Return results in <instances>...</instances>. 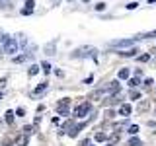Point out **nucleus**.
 Returning <instances> with one entry per match:
<instances>
[{
  "label": "nucleus",
  "instance_id": "c9c22d12",
  "mask_svg": "<svg viewBox=\"0 0 156 146\" xmlns=\"http://www.w3.org/2000/svg\"><path fill=\"white\" fill-rule=\"evenodd\" d=\"M107 146H113V144H107Z\"/></svg>",
  "mask_w": 156,
  "mask_h": 146
},
{
  "label": "nucleus",
  "instance_id": "f257e3e1",
  "mask_svg": "<svg viewBox=\"0 0 156 146\" xmlns=\"http://www.w3.org/2000/svg\"><path fill=\"white\" fill-rule=\"evenodd\" d=\"M90 109H92V103H90V101H84V103L76 105V109H74V117H76V119H82V117H86L88 113H90Z\"/></svg>",
  "mask_w": 156,
  "mask_h": 146
},
{
  "label": "nucleus",
  "instance_id": "7ed1b4c3",
  "mask_svg": "<svg viewBox=\"0 0 156 146\" xmlns=\"http://www.w3.org/2000/svg\"><path fill=\"white\" fill-rule=\"evenodd\" d=\"M18 51V41L12 37L6 39V43H4V53H10V55H14V53Z\"/></svg>",
  "mask_w": 156,
  "mask_h": 146
},
{
  "label": "nucleus",
  "instance_id": "f3484780",
  "mask_svg": "<svg viewBox=\"0 0 156 146\" xmlns=\"http://www.w3.org/2000/svg\"><path fill=\"white\" fill-rule=\"evenodd\" d=\"M129 76V70H127V68H121L119 70V78H127Z\"/></svg>",
  "mask_w": 156,
  "mask_h": 146
},
{
  "label": "nucleus",
  "instance_id": "412c9836",
  "mask_svg": "<svg viewBox=\"0 0 156 146\" xmlns=\"http://www.w3.org/2000/svg\"><path fill=\"white\" fill-rule=\"evenodd\" d=\"M26 61V55H22V57H16L14 58V62H16V64H20V62H23Z\"/></svg>",
  "mask_w": 156,
  "mask_h": 146
},
{
  "label": "nucleus",
  "instance_id": "7c9ffc66",
  "mask_svg": "<svg viewBox=\"0 0 156 146\" xmlns=\"http://www.w3.org/2000/svg\"><path fill=\"white\" fill-rule=\"evenodd\" d=\"M144 86H146V88H150V86H152V80H150V78H148V80H144Z\"/></svg>",
  "mask_w": 156,
  "mask_h": 146
},
{
  "label": "nucleus",
  "instance_id": "9b49d317",
  "mask_svg": "<svg viewBox=\"0 0 156 146\" xmlns=\"http://www.w3.org/2000/svg\"><path fill=\"white\" fill-rule=\"evenodd\" d=\"M26 144H27V134L20 136V138H18V146H26Z\"/></svg>",
  "mask_w": 156,
  "mask_h": 146
},
{
  "label": "nucleus",
  "instance_id": "f8f14e48",
  "mask_svg": "<svg viewBox=\"0 0 156 146\" xmlns=\"http://www.w3.org/2000/svg\"><path fill=\"white\" fill-rule=\"evenodd\" d=\"M129 146H143V142H140L139 138H131L129 140Z\"/></svg>",
  "mask_w": 156,
  "mask_h": 146
},
{
  "label": "nucleus",
  "instance_id": "ddd939ff",
  "mask_svg": "<svg viewBox=\"0 0 156 146\" xmlns=\"http://www.w3.org/2000/svg\"><path fill=\"white\" fill-rule=\"evenodd\" d=\"M37 72H39V66H37V64H33L31 68H29V76H35Z\"/></svg>",
  "mask_w": 156,
  "mask_h": 146
},
{
  "label": "nucleus",
  "instance_id": "aec40b11",
  "mask_svg": "<svg viewBox=\"0 0 156 146\" xmlns=\"http://www.w3.org/2000/svg\"><path fill=\"white\" fill-rule=\"evenodd\" d=\"M143 37H144V39H152V37H156V29H154V31H150V33H144Z\"/></svg>",
  "mask_w": 156,
  "mask_h": 146
},
{
  "label": "nucleus",
  "instance_id": "5701e85b",
  "mask_svg": "<svg viewBox=\"0 0 156 146\" xmlns=\"http://www.w3.org/2000/svg\"><path fill=\"white\" fill-rule=\"evenodd\" d=\"M33 133V127H23V134H31Z\"/></svg>",
  "mask_w": 156,
  "mask_h": 146
},
{
  "label": "nucleus",
  "instance_id": "473e14b6",
  "mask_svg": "<svg viewBox=\"0 0 156 146\" xmlns=\"http://www.w3.org/2000/svg\"><path fill=\"white\" fill-rule=\"evenodd\" d=\"M2 53H4V51H2V49H0V57H2Z\"/></svg>",
  "mask_w": 156,
  "mask_h": 146
},
{
  "label": "nucleus",
  "instance_id": "6e6552de",
  "mask_svg": "<svg viewBox=\"0 0 156 146\" xmlns=\"http://www.w3.org/2000/svg\"><path fill=\"white\" fill-rule=\"evenodd\" d=\"M104 96H105V90H96V92H94V94H92L90 97H92V99H101Z\"/></svg>",
  "mask_w": 156,
  "mask_h": 146
},
{
  "label": "nucleus",
  "instance_id": "b1692460",
  "mask_svg": "<svg viewBox=\"0 0 156 146\" xmlns=\"http://www.w3.org/2000/svg\"><path fill=\"white\" fill-rule=\"evenodd\" d=\"M33 6H35V2H33V0H27V2H26V8L33 10Z\"/></svg>",
  "mask_w": 156,
  "mask_h": 146
},
{
  "label": "nucleus",
  "instance_id": "0eeeda50",
  "mask_svg": "<svg viewBox=\"0 0 156 146\" xmlns=\"http://www.w3.org/2000/svg\"><path fill=\"white\" fill-rule=\"evenodd\" d=\"M119 113L123 115V117H127V115H131V105H127V103H123V105H121V109H119Z\"/></svg>",
  "mask_w": 156,
  "mask_h": 146
},
{
  "label": "nucleus",
  "instance_id": "4468645a",
  "mask_svg": "<svg viewBox=\"0 0 156 146\" xmlns=\"http://www.w3.org/2000/svg\"><path fill=\"white\" fill-rule=\"evenodd\" d=\"M96 140H98V142H104V140H107V136H105L104 133H98V134H96Z\"/></svg>",
  "mask_w": 156,
  "mask_h": 146
},
{
  "label": "nucleus",
  "instance_id": "cd10ccee",
  "mask_svg": "<svg viewBox=\"0 0 156 146\" xmlns=\"http://www.w3.org/2000/svg\"><path fill=\"white\" fill-rule=\"evenodd\" d=\"M146 109H148V103H140L139 105V111H146Z\"/></svg>",
  "mask_w": 156,
  "mask_h": 146
},
{
  "label": "nucleus",
  "instance_id": "a211bd4d",
  "mask_svg": "<svg viewBox=\"0 0 156 146\" xmlns=\"http://www.w3.org/2000/svg\"><path fill=\"white\" fill-rule=\"evenodd\" d=\"M129 86H131V88L139 86V78H131V80H129Z\"/></svg>",
  "mask_w": 156,
  "mask_h": 146
},
{
  "label": "nucleus",
  "instance_id": "20e7f679",
  "mask_svg": "<svg viewBox=\"0 0 156 146\" xmlns=\"http://www.w3.org/2000/svg\"><path fill=\"white\" fill-rule=\"evenodd\" d=\"M68 105H70V99H61L57 103V111H58V115H68Z\"/></svg>",
  "mask_w": 156,
  "mask_h": 146
},
{
  "label": "nucleus",
  "instance_id": "2f4dec72",
  "mask_svg": "<svg viewBox=\"0 0 156 146\" xmlns=\"http://www.w3.org/2000/svg\"><path fill=\"white\" fill-rule=\"evenodd\" d=\"M156 2V0H148V4H154Z\"/></svg>",
  "mask_w": 156,
  "mask_h": 146
},
{
  "label": "nucleus",
  "instance_id": "9d476101",
  "mask_svg": "<svg viewBox=\"0 0 156 146\" xmlns=\"http://www.w3.org/2000/svg\"><path fill=\"white\" fill-rule=\"evenodd\" d=\"M14 117H16V115H14V111H6V117H4V119H6V123H10V125H12L14 123Z\"/></svg>",
  "mask_w": 156,
  "mask_h": 146
},
{
  "label": "nucleus",
  "instance_id": "a878e982",
  "mask_svg": "<svg viewBox=\"0 0 156 146\" xmlns=\"http://www.w3.org/2000/svg\"><path fill=\"white\" fill-rule=\"evenodd\" d=\"M129 96H131V97H133V99H139V97H140V94H139V92H135V90H133V92H131V94H129Z\"/></svg>",
  "mask_w": 156,
  "mask_h": 146
},
{
  "label": "nucleus",
  "instance_id": "6ab92c4d",
  "mask_svg": "<svg viewBox=\"0 0 156 146\" xmlns=\"http://www.w3.org/2000/svg\"><path fill=\"white\" fill-rule=\"evenodd\" d=\"M129 133L131 134H136V133H139V127H136V125H131L129 127Z\"/></svg>",
  "mask_w": 156,
  "mask_h": 146
},
{
  "label": "nucleus",
  "instance_id": "72a5a7b5",
  "mask_svg": "<svg viewBox=\"0 0 156 146\" xmlns=\"http://www.w3.org/2000/svg\"><path fill=\"white\" fill-rule=\"evenodd\" d=\"M152 53H156V49H152Z\"/></svg>",
  "mask_w": 156,
  "mask_h": 146
},
{
  "label": "nucleus",
  "instance_id": "c85d7f7f",
  "mask_svg": "<svg viewBox=\"0 0 156 146\" xmlns=\"http://www.w3.org/2000/svg\"><path fill=\"white\" fill-rule=\"evenodd\" d=\"M113 115H115V113H113V111H111V109H107V111H105V117H107V119H111V117H113Z\"/></svg>",
  "mask_w": 156,
  "mask_h": 146
},
{
  "label": "nucleus",
  "instance_id": "f704fd0d",
  "mask_svg": "<svg viewBox=\"0 0 156 146\" xmlns=\"http://www.w3.org/2000/svg\"><path fill=\"white\" fill-rule=\"evenodd\" d=\"M0 101H2V96H0Z\"/></svg>",
  "mask_w": 156,
  "mask_h": 146
},
{
  "label": "nucleus",
  "instance_id": "bb28decb",
  "mask_svg": "<svg viewBox=\"0 0 156 146\" xmlns=\"http://www.w3.org/2000/svg\"><path fill=\"white\" fill-rule=\"evenodd\" d=\"M136 6H139V4H136V2H131V4H127V10H135Z\"/></svg>",
  "mask_w": 156,
  "mask_h": 146
},
{
  "label": "nucleus",
  "instance_id": "dca6fc26",
  "mask_svg": "<svg viewBox=\"0 0 156 146\" xmlns=\"http://www.w3.org/2000/svg\"><path fill=\"white\" fill-rule=\"evenodd\" d=\"M14 115H18V117H23V115H26V109H23V107H18V109H16V113H14Z\"/></svg>",
  "mask_w": 156,
  "mask_h": 146
},
{
  "label": "nucleus",
  "instance_id": "c756f323",
  "mask_svg": "<svg viewBox=\"0 0 156 146\" xmlns=\"http://www.w3.org/2000/svg\"><path fill=\"white\" fill-rule=\"evenodd\" d=\"M148 58H150V55H143V57L139 58V61H140V62H146V61H148Z\"/></svg>",
  "mask_w": 156,
  "mask_h": 146
},
{
  "label": "nucleus",
  "instance_id": "423d86ee",
  "mask_svg": "<svg viewBox=\"0 0 156 146\" xmlns=\"http://www.w3.org/2000/svg\"><path fill=\"white\" fill-rule=\"evenodd\" d=\"M47 90V82H41V84H39L35 90H33V96H39V94H43V92Z\"/></svg>",
  "mask_w": 156,
  "mask_h": 146
},
{
  "label": "nucleus",
  "instance_id": "2eb2a0df",
  "mask_svg": "<svg viewBox=\"0 0 156 146\" xmlns=\"http://www.w3.org/2000/svg\"><path fill=\"white\" fill-rule=\"evenodd\" d=\"M41 68H43V72H45V74H49V72H51V64H49V62H43Z\"/></svg>",
  "mask_w": 156,
  "mask_h": 146
},
{
  "label": "nucleus",
  "instance_id": "4be33fe9",
  "mask_svg": "<svg viewBox=\"0 0 156 146\" xmlns=\"http://www.w3.org/2000/svg\"><path fill=\"white\" fill-rule=\"evenodd\" d=\"M6 82H8V78H0V90L6 88Z\"/></svg>",
  "mask_w": 156,
  "mask_h": 146
},
{
  "label": "nucleus",
  "instance_id": "393cba45",
  "mask_svg": "<svg viewBox=\"0 0 156 146\" xmlns=\"http://www.w3.org/2000/svg\"><path fill=\"white\" fill-rule=\"evenodd\" d=\"M96 10H98V12H101V10H105V4H104V2L96 4Z\"/></svg>",
  "mask_w": 156,
  "mask_h": 146
},
{
  "label": "nucleus",
  "instance_id": "1a4fd4ad",
  "mask_svg": "<svg viewBox=\"0 0 156 146\" xmlns=\"http://www.w3.org/2000/svg\"><path fill=\"white\" fill-rule=\"evenodd\" d=\"M135 53H136V49H135V47H131L129 51H121L119 55H123V57H135Z\"/></svg>",
  "mask_w": 156,
  "mask_h": 146
},
{
  "label": "nucleus",
  "instance_id": "39448f33",
  "mask_svg": "<svg viewBox=\"0 0 156 146\" xmlns=\"http://www.w3.org/2000/svg\"><path fill=\"white\" fill-rule=\"evenodd\" d=\"M135 45V41L133 39H119V41H111L109 43V47H133Z\"/></svg>",
  "mask_w": 156,
  "mask_h": 146
},
{
  "label": "nucleus",
  "instance_id": "f03ea898",
  "mask_svg": "<svg viewBox=\"0 0 156 146\" xmlns=\"http://www.w3.org/2000/svg\"><path fill=\"white\" fill-rule=\"evenodd\" d=\"M96 53L98 51L94 47H80L72 53V57H92V58H96Z\"/></svg>",
  "mask_w": 156,
  "mask_h": 146
}]
</instances>
